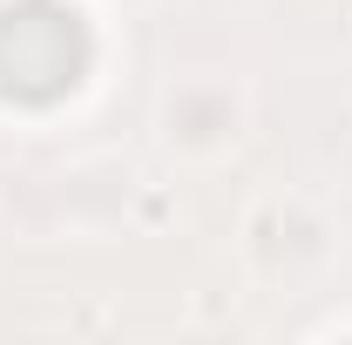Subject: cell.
<instances>
[{
    "label": "cell",
    "mask_w": 352,
    "mask_h": 345,
    "mask_svg": "<svg viewBox=\"0 0 352 345\" xmlns=\"http://www.w3.org/2000/svg\"><path fill=\"white\" fill-rule=\"evenodd\" d=\"M82 75V27L75 14L28 0V7H7L0 14V88L7 95H61V88Z\"/></svg>",
    "instance_id": "1"
}]
</instances>
